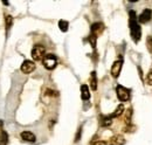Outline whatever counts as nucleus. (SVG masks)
Returning a JSON list of instances; mask_svg holds the SVG:
<instances>
[{
    "instance_id": "obj_1",
    "label": "nucleus",
    "mask_w": 152,
    "mask_h": 145,
    "mask_svg": "<svg viewBox=\"0 0 152 145\" xmlns=\"http://www.w3.org/2000/svg\"><path fill=\"white\" fill-rule=\"evenodd\" d=\"M129 27H130V34L132 37L133 42H139L140 40V36H142V29H140V26H139V22H138V19L136 15V12L134 11H130L129 12Z\"/></svg>"
},
{
    "instance_id": "obj_2",
    "label": "nucleus",
    "mask_w": 152,
    "mask_h": 145,
    "mask_svg": "<svg viewBox=\"0 0 152 145\" xmlns=\"http://www.w3.org/2000/svg\"><path fill=\"white\" fill-rule=\"evenodd\" d=\"M42 63H43V67L48 70H52L56 67L57 64V59L54 54H46V56L43 57L42 60Z\"/></svg>"
},
{
    "instance_id": "obj_3",
    "label": "nucleus",
    "mask_w": 152,
    "mask_h": 145,
    "mask_svg": "<svg viewBox=\"0 0 152 145\" xmlns=\"http://www.w3.org/2000/svg\"><path fill=\"white\" fill-rule=\"evenodd\" d=\"M116 94H117V97L121 102H126L130 98V89H128L121 84H118L116 87Z\"/></svg>"
},
{
    "instance_id": "obj_4",
    "label": "nucleus",
    "mask_w": 152,
    "mask_h": 145,
    "mask_svg": "<svg viewBox=\"0 0 152 145\" xmlns=\"http://www.w3.org/2000/svg\"><path fill=\"white\" fill-rule=\"evenodd\" d=\"M46 56V48L41 45H35L32 49V57L34 61H41Z\"/></svg>"
},
{
    "instance_id": "obj_5",
    "label": "nucleus",
    "mask_w": 152,
    "mask_h": 145,
    "mask_svg": "<svg viewBox=\"0 0 152 145\" xmlns=\"http://www.w3.org/2000/svg\"><path fill=\"white\" fill-rule=\"evenodd\" d=\"M20 69H21V72H23V74H31L32 72L35 70V63L33 61H31V60H26L21 64Z\"/></svg>"
},
{
    "instance_id": "obj_6",
    "label": "nucleus",
    "mask_w": 152,
    "mask_h": 145,
    "mask_svg": "<svg viewBox=\"0 0 152 145\" xmlns=\"http://www.w3.org/2000/svg\"><path fill=\"white\" fill-rule=\"evenodd\" d=\"M152 18V11L151 10H148V8H145L139 15H138V22L139 23H146V22H149Z\"/></svg>"
},
{
    "instance_id": "obj_7",
    "label": "nucleus",
    "mask_w": 152,
    "mask_h": 145,
    "mask_svg": "<svg viewBox=\"0 0 152 145\" xmlns=\"http://www.w3.org/2000/svg\"><path fill=\"white\" fill-rule=\"evenodd\" d=\"M122 67H123V60H117L115 61L113 67H111V75L113 77L117 78L121 74V70H122Z\"/></svg>"
},
{
    "instance_id": "obj_8",
    "label": "nucleus",
    "mask_w": 152,
    "mask_h": 145,
    "mask_svg": "<svg viewBox=\"0 0 152 145\" xmlns=\"http://www.w3.org/2000/svg\"><path fill=\"white\" fill-rule=\"evenodd\" d=\"M20 137H21L25 142H28V143H34V142L37 141L35 135H34L33 132H31V131H22V132L20 133Z\"/></svg>"
},
{
    "instance_id": "obj_9",
    "label": "nucleus",
    "mask_w": 152,
    "mask_h": 145,
    "mask_svg": "<svg viewBox=\"0 0 152 145\" xmlns=\"http://www.w3.org/2000/svg\"><path fill=\"white\" fill-rule=\"evenodd\" d=\"M81 98L83 101H88L90 98V90H89V87L87 84L81 86Z\"/></svg>"
},
{
    "instance_id": "obj_10",
    "label": "nucleus",
    "mask_w": 152,
    "mask_h": 145,
    "mask_svg": "<svg viewBox=\"0 0 152 145\" xmlns=\"http://www.w3.org/2000/svg\"><path fill=\"white\" fill-rule=\"evenodd\" d=\"M104 29V25L102 22H95L91 25V34L97 35L99 32H102Z\"/></svg>"
},
{
    "instance_id": "obj_11",
    "label": "nucleus",
    "mask_w": 152,
    "mask_h": 145,
    "mask_svg": "<svg viewBox=\"0 0 152 145\" xmlns=\"http://www.w3.org/2000/svg\"><path fill=\"white\" fill-rule=\"evenodd\" d=\"M125 139L122 135H116L111 138V145H124Z\"/></svg>"
},
{
    "instance_id": "obj_12",
    "label": "nucleus",
    "mask_w": 152,
    "mask_h": 145,
    "mask_svg": "<svg viewBox=\"0 0 152 145\" xmlns=\"http://www.w3.org/2000/svg\"><path fill=\"white\" fill-rule=\"evenodd\" d=\"M99 124L102 125V127H109V125H111V123H113V118L110 117V116H101L99 117Z\"/></svg>"
},
{
    "instance_id": "obj_13",
    "label": "nucleus",
    "mask_w": 152,
    "mask_h": 145,
    "mask_svg": "<svg viewBox=\"0 0 152 145\" xmlns=\"http://www.w3.org/2000/svg\"><path fill=\"white\" fill-rule=\"evenodd\" d=\"M123 112H124V105H123V104H119L117 108L115 109L114 112H113L111 115H109V116H110L111 118H115V117H119V116H121Z\"/></svg>"
},
{
    "instance_id": "obj_14",
    "label": "nucleus",
    "mask_w": 152,
    "mask_h": 145,
    "mask_svg": "<svg viewBox=\"0 0 152 145\" xmlns=\"http://www.w3.org/2000/svg\"><path fill=\"white\" fill-rule=\"evenodd\" d=\"M90 86H91V89L96 90L97 89V77H96V72H93L90 75Z\"/></svg>"
},
{
    "instance_id": "obj_15",
    "label": "nucleus",
    "mask_w": 152,
    "mask_h": 145,
    "mask_svg": "<svg viewBox=\"0 0 152 145\" xmlns=\"http://www.w3.org/2000/svg\"><path fill=\"white\" fill-rule=\"evenodd\" d=\"M8 143V135L6 131L0 132V145H7Z\"/></svg>"
},
{
    "instance_id": "obj_16",
    "label": "nucleus",
    "mask_w": 152,
    "mask_h": 145,
    "mask_svg": "<svg viewBox=\"0 0 152 145\" xmlns=\"http://www.w3.org/2000/svg\"><path fill=\"white\" fill-rule=\"evenodd\" d=\"M58 27H60V29L62 32H67L68 31V27H69V23L66 20H60L58 21Z\"/></svg>"
},
{
    "instance_id": "obj_17",
    "label": "nucleus",
    "mask_w": 152,
    "mask_h": 145,
    "mask_svg": "<svg viewBox=\"0 0 152 145\" xmlns=\"http://www.w3.org/2000/svg\"><path fill=\"white\" fill-rule=\"evenodd\" d=\"M5 22H6V29L8 31L12 27V25H13V18H12V15H7L5 18Z\"/></svg>"
},
{
    "instance_id": "obj_18",
    "label": "nucleus",
    "mask_w": 152,
    "mask_h": 145,
    "mask_svg": "<svg viewBox=\"0 0 152 145\" xmlns=\"http://www.w3.org/2000/svg\"><path fill=\"white\" fill-rule=\"evenodd\" d=\"M96 40H97V35H95V34H90L89 37H88V41L90 42V45H91L93 48L96 47Z\"/></svg>"
},
{
    "instance_id": "obj_19",
    "label": "nucleus",
    "mask_w": 152,
    "mask_h": 145,
    "mask_svg": "<svg viewBox=\"0 0 152 145\" xmlns=\"http://www.w3.org/2000/svg\"><path fill=\"white\" fill-rule=\"evenodd\" d=\"M131 116H132V110H131V109H128V110H126V116H125V123H126V124H130V122H131Z\"/></svg>"
},
{
    "instance_id": "obj_20",
    "label": "nucleus",
    "mask_w": 152,
    "mask_h": 145,
    "mask_svg": "<svg viewBox=\"0 0 152 145\" xmlns=\"http://www.w3.org/2000/svg\"><path fill=\"white\" fill-rule=\"evenodd\" d=\"M146 48H148V51L152 54V36L151 35H149L148 39H146Z\"/></svg>"
},
{
    "instance_id": "obj_21",
    "label": "nucleus",
    "mask_w": 152,
    "mask_h": 145,
    "mask_svg": "<svg viewBox=\"0 0 152 145\" xmlns=\"http://www.w3.org/2000/svg\"><path fill=\"white\" fill-rule=\"evenodd\" d=\"M145 82H146V84H149V86H152V69L149 72H148V75H146V78H145Z\"/></svg>"
},
{
    "instance_id": "obj_22",
    "label": "nucleus",
    "mask_w": 152,
    "mask_h": 145,
    "mask_svg": "<svg viewBox=\"0 0 152 145\" xmlns=\"http://www.w3.org/2000/svg\"><path fill=\"white\" fill-rule=\"evenodd\" d=\"M81 132H82V127H80V129H78V132H77V135H76L75 142H78V141H80V137H81Z\"/></svg>"
},
{
    "instance_id": "obj_23",
    "label": "nucleus",
    "mask_w": 152,
    "mask_h": 145,
    "mask_svg": "<svg viewBox=\"0 0 152 145\" xmlns=\"http://www.w3.org/2000/svg\"><path fill=\"white\" fill-rule=\"evenodd\" d=\"M2 127H4V122H2L1 119H0V132L2 131Z\"/></svg>"
}]
</instances>
